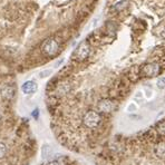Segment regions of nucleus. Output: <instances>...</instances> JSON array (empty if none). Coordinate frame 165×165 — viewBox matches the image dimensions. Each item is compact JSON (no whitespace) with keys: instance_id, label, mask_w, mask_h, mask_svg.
Listing matches in <instances>:
<instances>
[{"instance_id":"nucleus-1","label":"nucleus","mask_w":165,"mask_h":165,"mask_svg":"<svg viewBox=\"0 0 165 165\" xmlns=\"http://www.w3.org/2000/svg\"><path fill=\"white\" fill-rule=\"evenodd\" d=\"M101 123H102V116L96 111H88L83 116V124H84V126L87 127V128L95 129L99 126Z\"/></svg>"},{"instance_id":"nucleus-2","label":"nucleus","mask_w":165,"mask_h":165,"mask_svg":"<svg viewBox=\"0 0 165 165\" xmlns=\"http://www.w3.org/2000/svg\"><path fill=\"white\" fill-rule=\"evenodd\" d=\"M41 50L42 53L47 55V56H55L59 50V44L54 37H50L46 39L45 41L42 42L41 45Z\"/></svg>"},{"instance_id":"nucleus-3","label":"nucleus","mask_w":165,"mask_h":165,"mask_svg":"<svg viewBox=\"0 0 165 165\" xmlns=\"http://www.w3.org/2000/svg\"><path fill=\"white\" fill-rule=\"evenodd\" d=\"M89 54H90V46L86 41H83L78 47L76 48L75 53H74V57H75V59L81 62V60H85L87 57L89 56Z\"/></svg>"},{"instance_id":"nucleus-4","label":"nucleus","mask_w":165,"mask_h":165,"mask_svg":"<svg viewBox=\"0 0 165 165\" xmlns=\"http://www.w3.org/2000/svg\"><path fill=\"white\" fill-rule=\"evenodd\" d=\"M141 72L146 77H155L161 73V66L157 63H148L143 66Z\"/></svg>"},{"instance_id":"nucleus-5","label":"nucleus","mask_w":165,"mask_h":165,"mask_svg":"<svg viewBox=\"0 0 165 165\" xmlns=\"http://www.w3.org/2000/svg\"><path fill=\"white\" fill-rule=\"evenodd\" d=\"M115 108H116V103L114 101H112V99H109V98H104L97 104L98 112L106 113V114L113 113L115 111Z\"/></svg>"},{"instance_id":"nucleus-6","label":"nucleus","mask_w":165,"mask_h":165,"mask_svg":"<svg viewBox=\"0 0 165 165\" xmlns=\"http://www.w3.org/2000/svg\"><path fill=\"white\" fill-rule=\"evenodd\" d=\"M153 154L157 161H165V141H157L154 144Z\"/></svg>"},{"instance_id":"nucleus-7","label":"nucleus","mask_w":165,"mask_h":165,"mask_svg":"<svg viewBox=\"0 0 165 165\" xmlns=\"http://www.w3.org/2000/svg\"><path fill=\"white\" fill-rule=\"evenodd\" d=\"M0 95H1V97H2L3 99L10 101V99H12L15 96V88L12 86H10V85H6L5 87L1 88V90H0Z\"/></svg>"},{"instance_id":"nucleus-8","label":"nucleus","mask_w":165,"mask_h":165,"mask_svg":"<svg viewBox=\"0 0 165 165\" xmlns=\"http://www.w3.org/2000/svg\"><path fill=\"white\" fill-rule=\"evenodd\" d=\"M37 88H38L37 84L35 83V81H31V80L26 81V83H24L23 86H21V90H23V93L24 94H27V95L35 93L37 90Z\"/></svg>"},{"instance_id":"nucleus-9","label":"nucleus","mask_w":165,"mask_h":165,"mask_svg":"<svg viewBox=\"0 0 165 165\" xmlns=\"http://www.w3.org/2000/svg\"><path fill=\"white\" fill-rule=\"evenodd\" d=\"M127 6H128V0H120V1H118V2H116L114 5V9L117 10V11H120V10L125 9Z\"/></svg>"},{"instance_id":"nucleus-10","label":"nucleus","mask_w":165,"mask_h":165,"mask_svg":"<svg viewBox=\"0 0 165 165\" xmlns=\"http://www.w3.org/2000/svg\"><path fill=\"white\" fill-rule=\"evenodd\" d=\"M69 84H67V83H64V84H60L58 87V92L59 94H67L68 92H69Z\"/></svg>"},{"instance_id":"nucleus-11","label":"nucleus","mask_w":165,"mask_h":165,"mask_svg":"<svg viewBox=\"0 0 165 165\" xmlns=\"http://www.w3.org/2000/svg\"><path fill=\"white\" fill-rule=\"evenodd\" d=\"M156 86L159 89H165V77H161V78L157 79Z\"/></svg>"},{"instance_id":"nucleus-12","label":"nucleus","mask_w":165,"mask_h":165,"mask_svg":"<svg viewBox=\"0 0 165 165\" xmlns=\"http://www.w3.org/2000/svg\"><path fill=\"white\" fill-rule=\"evenodd\" d=\"M50 153H51V148L48 145H45L42 147V155H44V157H48L50 155Z\"/></svg>"},{"instance_id":"nucleus-13","label":"nucleus","mask_w":165,"mask_h":165,"mask_svg":"<svg viewBox=\"0 0 165 165\" xmlns=\"http://www.w3.org/2000/svg\"><path fill=\"white\" fill-rule=\"evenodd\" d=\"M7 152V147L3 143H0V158H2L5 155H6Z\"/></svg>"},{"instance_id":"nucleus-14","label":"nucleus","mask_w":165,"mask_h":165,"mask_svg":"<svg viewBox=\"0 0 165 165\" xmlns=\"http://www.w3.org/2000/svg\"><path fill=\"white\" fill-rule=\"evenodd\" d=\"M46 165H65V163L60 159H55V161H51V162L47 163Z\"/></svg>"},{"instance_id":"nucleus-15","label":"nucleus","mask_w":165,"mask_h":165,"mask_svg":"<svg viewBox=\"0 0 165 165\" xmlns=\"http://www.w3.org/2000/svg\"><path fill=\"white\" fill-rule=\"evenodd\" d=\"M50 74H51V70L47 69V70H44V72H41V73L39 74V76L41 77V78H44V77H47V76H49Z\"/></svg>"},{"instance_id":"nucleus-16","label":"nucleus","mask_w":165,"mask_h":165,"mask_svg":"<svg viewBox=\"0 0 165 165\" xmlns=\"http://www.w3.org/2000/svg\"><path fill=\"white\" fill-rule=\"evenodd\" d=\"M127 109H128V111H131V109H134V111H135V109H136V106H135L134 104H131V105H129L128 108H127Z\"/></svg>"},{"instance_id":"nucleus-17","label":"nucleus","mask_w":165,"mask_h":165,"mask_svg":"<svg viewBox=\"0 0 165 165\" xmlns=\"http://www.w3.org/2000/svg\"><path fill=\"white\" fill-rule=\"evenodd\" d=\"M163 36H164V37H165V30H164V33H163Z\"/></svg>"},{"instance_id":"nucleus-18","label":"nucleus","mask_w":165,"mask_h":165,"mask_svg":"<svg viewBox=\"0 0 165 165\" xmlns=\"http://www.w3.org/2000/svg\"><path fill=\"white\" fill-rule=\"evenodd\" d=\"M0 118H1V112H0Z\"/></svg>"}]
</instances>
